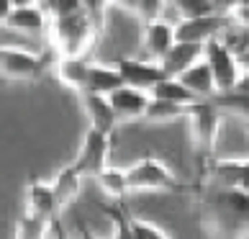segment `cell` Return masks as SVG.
<instances>
[{
  "instance_id": "obj_30",
  "label": "cell",
  "mask_w": 249,
  "mask_h": 239,
  "mask_svg": "<svg viewBox=\"0 0 249 239\" xmlns=\"http://www.w3.org/2000/svg\"><path fill=\"white\" fill-rule=\"evenodd\" d=\"M41 0H11V5H39Z\"/></svg>"
},
{
  "instance_id": "obj_23",
  "label": "cell",
  "mask_w": 249,
  "mask_h": 239,
  "mask_svg": "<svg viewBox=\"0 0 249 239\" xmlns=\"http://www.w3.org/2000/svg\"><path fill=\"white\" fill-rule=\"evenodd\" d=\"M149 95H154V98H167V100H175V103H185V106H190L193 100H198L178 77H172V75H164V77L149 90Z\"/></svg>"
},
{
  "instance_id": "obj_27",
  "label": "cell",
  "mask_w": 249,
  "mask_h": 239,
  "mask_svg": "<svg viewBox=\"0 0 249 239\" xmlns=\"http://www.w3.org/2000/svg\"><path fill=\"white\" fill-rule=\"evenodd\" d=\"M242 3H249V0H213L216 13H224V16H229V11H231V8L242 5Z\"/></svg>"
},
{
  "instance_id": "obj_20",
  "label": "cell",
  "mask_w": 249,
  "mask_h": 239,
  "mask_svg": "<svg viewBox=\"0 0 249 239\" xmlns=\"http://www.w3.org/2000/svg\"><path fill=\"white\" fill-rule=\"evenodd\" d=\"M185 113H188V106L185 103H175V100H167V98L149 95L142 118H144L146 124H172V121L185 118Z\"/></svg>"
},
{
  "instance_id": "obj_18",
  "label": "cell",
  "mask_w": 249,
  "mask_h": 239,
  "mask_svg": "<svg viewBox=\"0 0 249 239\" xmlns=\"http://www.w3.org/2000/svg\"><path fill=\"white\" fill-rule=\"evenodd\" d=\"M82 172L75 167V165H64V167L57 172V178L52 180V190H54V201H57V208H59V214H62V208L64 206H70L72 201H75L80 196V190H82Z\"/></svg>"
},
{
  "instance_id": "obj_3",
  "label": "cell",
  "mask_w": 249,
  "mask_h": 239,
  "mask_svg": "<svg viewBox=\"0 0 249 239\" xmlns=\"http://www.w3.org/2000/svg\"><path fill=\"white\" fill-rule=\"evenodd\" d=\"M188 129L196 144V152L200 157H213L218 134H221V118L224 113L218 111V106L213 103V98H198L188 106Z\"/></svg>"
},
{
  "instance_id": "obj_1",
  "label": "cell",
  "mask_w": 249,
  "mask_h": 239,
  "mask_svg": "<svg viewBox=\"0 0 249 239\" xmlns=\"http://www.w3.org/2000/svg\"><path fill=\"white\" fill-rule=\"evenodd\" d=\"M47 34L57 54H88L93 49V44L100 39L85 8L49 18Z\"/></svg>"
},
{
  "instance_id": "obj_8",
  "label": "cell",
  "mask_w": 249,
  "mask_h": 239,
  "mask_svg": "<svg viewBox=\"0 0 249 239\" xmlns=\"http://www.w3.org/2000/svg\"><path fill=\"white\" fill-rule=\"evenodd\" d=\"M231 23L224 13H206V16H190L178 18L175 23V39L178 41H193V44H206L213 36H221V31Z\"/></svg>"
},
{
  "instance_id": "obj_7",
  "label": "cell",
  "mask_w": 249,
  "mask_h": 239,
  "mask_svg": "<svg viewBox=\"0 0 249 239\" xmlns=\"http://www.w3.org/2000/svg\"><path fill=\"white\" fill-rule=\"evenodd\" d=\"M108 157H110V134H103L98 129L88 126L85 136H82V144H80V152L72 165L82 172V178H95L108 165Z\"/></svg>"
},
{
  "instance_id": "obj_9",
  "label": "cell",
  "mask_w": 249,
  "mask_h": 239,
  "mask_svg": "<svg viewBox=\"0 0 249 239\" xmlns=\"http://www.w3.org/2000/svg\"><path fill=\"white\" fill-rule=\"evenodd\" d=\"M113 67L118 70V75L126 85L139 88V90H149L164 77V72L157 59H131V57H118L113 62Z\"/></svg>"
},
{
  "instance_id": "obj_21",
  "label": "cell",
  "mask_w": 249,
  "mask_h": 239,
  "mask_svg": "<svg viewBox=\"0 0 249 239\" xmlns=\"http://www.w3.org/2000/svg\"><path fill=\"white\" fill-rule=\"evenodd\" d=\"M121 75L113 64H103V62H90L88 67V80H85V90L90 93H100V95H108L110 90H116L121 85Z\"/></svg>"
},
{
  "instance_id": "obj_11",
  "label": "cell",
  "mask_w": 249,
  "mask_h": 239,
  "mask_svg": "<svg viewBox=\"0 0 249 239\" xmlns=\"http://www.w3.org/2000/svg\"><path fill=\"white\" fill-rule=\"evenodd\" d=\"M77 95H80L82 111H85L90 126L98 129V131H103V134L113 136V131L118 129V118L113 113V108H110L108 98L100 95V93H90V90H80Z\"/></svg>"
},
{
  "instance_id": "obj_10",
  "label": "cell",
  "mask_w": 249,
  "mask_h": 239,
  "mask_svg": "<svg viewBox=\"0 0 249 239\" xmlns=\"http://www.w3.org/2000/svg\"><path fill=\"white\" fill-rule=\"evenodd\" d=\"M106 98H108L110 108H113L118 124H121V121H136V118L144 116V108H146V100H149V93L121 82V85H118L116 90H110Z\"/></svg>"
},
{
  "instance_id": "obj_2",
  "label": "cell",
  "mask_w": 249,
  "mask_h": 239,
  "mask_svg": "<svg viewBox=\"0 0 249 239\" xmlns=\"http://www.w3.org/2000/svg\"><path fill=\"white\" fill-rule=\"evenodd\" d=\"M126 185H128V193H139V190L196 193V188L182 183L167 165L157 157H142L131 167H126Z\"/></svg>"
},
{
  "instance_id": "obj_15",
  "label": "cell",
  "mask_w": 249,
  "mask_h": 239,
  "mask_svg": "<svg viewBox=\"0 0 249 239\" xmlns=\"http://www.w3.org/2000/svg\"><path fill=\"white\" fill-rule=\"evenodd\" d=\"M208 175L221 188H247L249 162L247 157H213L208 167Z\"/></svg>"
},
{
  "instance_id": "obj_22",
  "label": "cell",
  "mask_w": 249,
  "mask_h": 239,
  "mask_svg": "<svg viewBox=\"0 0 249 239\" xmlns=\"http://www.w3.org/2000/svg\"><path fill=\"white\" fill-rule=\"evenodd\" d=\"M98 180V185L100 190L106 193L108 198H113V201H121L128 196V185H126V170L121 167H110V165H106L103 170L95 175Z\"/></svg>"
},
{
  "instance_id": "obj_16",
  "label": "cell",
  "mask_w": 249,
  "mask_h": 239,
  "mask_svg": "<svg viewBox=\"0 0 249 239\" xmlns=\"http://www.w3.org/2000/svg\"><path fill=\"white\" fill-rule=\"evenodd\" d=\"M203 57V44H193V41H178L175 39V44L162 54L160 59V67L164 75H172L178 77L185 67H190L193 62H198Z\"/></svg>"
},
{
  "instance_id": "obj_29",
  "label": "cell",
  "mask_w": 249,
  "mask_h": 239,
  "mask_svg": "<svg viewBox=\"0 0 249 239\" xmlns=\"http://www.w3.org/2000/svg\"><path fill=\"white\" fill-rule=\"evenodd\" d=\"M134 3L136 0H110V5H118V8H124V11H131Z\"/></svg>"
},
{
  "instance_id": "obj_17",
  "label": "cell",
  "mask_w": 249,
  "mask_h": 239,
  "mask_svg": "<svg viewBox=\"0 0 249 239\" xmlns=\"http://www.w3.org/2000/svg\"><path fill=\"white\" fill-rule=\"evenodd\" d=\"M172 44H175V23L164 21V18L144 21V52L149 54V59H160Z\"/></svg>"
},
{
  "instance_id": "obj_26",
  "label": "cell",
  "mask_w": 249,
  "mask_h": 239,
  "mask_svg": "<svg viewBox=\"0 0 249 239\" xmlns=\"http://www.w3.org/2000/svg\"><path fill=\"white\" fill-rule=\"evenodd\" d=\"M175 11L180 18H190V16H206V13H216L213 0H172Z\"/></svg>"
},
{
  "instance_id": "obj_24",
  "label": "cell",
  "mask_w": 249,
  "mask_h": 239,
  "mask_svg": "<svg viewBox=\"0 0 249 239\" xmlns=\"http://www.w3.org/2000/svg\"><path fill=\"white\" fill-rule=\"evenodd\" d=\"M54 224H57V221H47V219L23 214V219H21V221H18V226H16V237H21V239H39V237H47V234L52 232Z\"/></svg>"
},
{
  "instance_id": "obj_14",
  "label": "cell",
  "mask_w": 249,
  "mask_h": 239,
  "mask_svg": "<svg viewBox=\"0 0 249 239\" xmlns=\"http://www.w3.org/2000/svg\"><path fill=\"white\" fill-rule=\"evenodd\" d=\"M3 26H8L13 31H21V34H29V36H41V34H47L49 16L41 11V5H13L11 13L5 16Z\"/></svg>"
},
{
  "instance_id": "obj_28",
  "label": "cell",
  "mask_w": 249,
  "mask_h": 239,
  "mask_svg": "<svg viewBox=\"0 0 249 239\" xmlns=\"http://www.w3.org/2000/svg\"><path fill=\"white\" fill-rule=\"evenodd\" d=\"M11 8H13V5H11V0H0V23L5 21V16L11 13Z\"/></svg>"
},
{
  "instance_id": "obj_5",
  "label": "cell",
  "mask_w": 249,
  "mask_h": 239,
  "mask_svg": "<svg viewBox=\"0 0 249 239\" xmlns=\"http://www.w3.org/2000/svg\"><path fill=\"white\" fill-rule=\"evenodd\" d=\"M49 57L44 52L0 47V80L13 82H34L47 72Z\"/></svg>"
},
{
  "instance_id": "obj_13",
  "label": "cell",
  "mask_w": 249,
  "mask_h": 239,
  "mask_svg": "<svg viewBox=\"0 0 249 239\" xmlns=\"http://www.w3.org/2000/svg\"><path fill=\"white\" fill-rule=\"evenodd\" d=\"M88 67H90V59L85 57V54H57L54 77H57L67 90L80 93V90H85Z\"/></svg>"
},
{
  "instance_id": "obj_25",
  "label": "cell",
  "mask_w": 249,
  "mask_h": 239,
  "mask_svg": "<svg viewBox=\"0 0 249 239\" xmlns=\"http://www.w3.org/2000/svg\"><path fill=\"white\" fill-rule=\"evenodd\" d=\"M124 237H170L167 232H164L162 226H157V224H149V221H142V219H131V216H126V221H124Z\"/></svg>"
},
{
  "instance_id": "obj_6",
  "label": "cell",
  "mask_w": 249,
  "mask_h": 239,
  "mask_svg": "<svg viewBox=\"0 0 249 239\" xmlns=\"http://www.w3.org/2000/svg\"><path fill=\"white\" fill-rule=\"evenodd\" d=\"M211 219L218 224V232H226V224L234 226V232L244 234V224L249 216L247 188H221L218 196L211 201Z\"/></svg>"
},
{
  "instance_id": "obj_19",
  "label": "cell",
  "mask_w": 249,
  "mask_h": 239,
  "mask_svg": "<svg viewBox=\"0 0 249 239\" xmlns=\"http://www.w3.org/2000/svg\"><path fill=\"white\" fill-rule=\"evenodd\" d=\"M178 80L185 85L188 90L196 98H213L216 95V85H213V75H211V70H208V64L206 59H198V62H193L190 67H185L178 75Z\"/></svg>"
},
{
  "instance_id": "obj_4",
  "label": "cell",
  "mask_w": 249,
  "mask_h": 239,
  "mask_svg": "<svg viewBox=\"0 0 249 239\" xmlns=\"http://www.w3.org/2000/svg\"><path fill=\"white\" fill-rule=\"evenodd\" d=\"M203 59H206L211 75H213V85L216 93H229V90L239 88L242 82H247L244 77V67L239 64V59L234 57L229 47L221 41V36H213L203 44Z\"/></svg>"
},
{
  "instance_id": "obj_12",
  "label": "cell",
  "mask_w": 249,
  "mask_h": 239,
  "mask_svg": "<svg viewBox=\"0 0 249 239\" xmlns=\"http://www.w3.org/2000/svg\"><path fill=\"white\" fill-rule=\"evenodd\" d=\"M26 214L47 219V221H57L59 208H57V201H54L52 183L39 178L29 180V185H26Z\"/></svg>"
}]
</instances>
